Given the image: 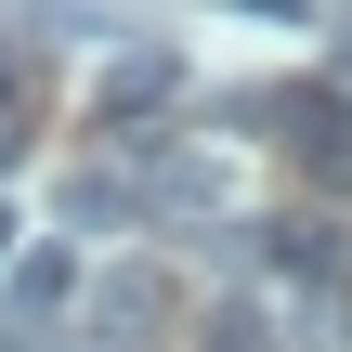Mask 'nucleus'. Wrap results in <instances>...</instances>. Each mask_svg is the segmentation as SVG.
<instances>
[{"mask_svg": "<svg viewBox=\"0 0 352 352\" xmlns=\"http://www.w3.org/2000/svg\"><path fill=\"white\" fill-rule=\"evenodd\" d=\"M248 118H274L287 131V157H300V183H352V91H261Z\"/></svg>", "mask_w": 352, "mask_h": 352, "instance_id": "f257e3e1", "label": "nucleus"}, {"mask_svg": "<svg viewBox=\"0 0 352 352\" xmlns=\"http://www.w3.org/2000/svg\"><path fill=\"white\" fill-rule=\"evenodd\" d=\"M170 314H183V287H170V274H157V261H118V274H104V287H91V340H157V327H170Z\"/></svg>", "mask_w": 352, "mask_h": 352, "instance_id": "f03ea898", "label": "nucleus"}, {"mask_svg": "<svg viewBox=\"0 0 352 352\" xmlns=\"http://www.w3.org/2000/svg\"><path fill=\"white\" fill-rule=\"evenodd\" d=\"M170 91H183V52H118V65L91 78V118H104V131H131V118H157Z\"/></svg>", "mask_w": 352, "mask_h": 352, "instance_id": "7ed1b4c3", "label": "nucleus"}, {"mask_svg": "<svg viewBox=\"0 0 352 352\" xmlns=\"http://www.w3.org/2000/svg\"><path fill=\"white\" fill-rule=\"evenodd\" d=\"M0 274H13V314H65V300H78V261H65V248H13Z\"/></svg>", "mask_w": 352, "mask_h": 352, "instance_id": "20e7f679", "label": "nucleus"}, {"mask_svg": "<svg viewBox=\"0 0 352 352\" xmlns=\"http://www.w3.org/2000/svg\"><path fill=\"white\" fill-rule=\"evenodd\" d=\"M65 222H78V235H91V222H144L131 170H78V183H65Z\"/></svg>", "mask_w": 352, "mask_h": 352, "instance_id": "39448f33", "label": "nucleus"}, {"mask_svg": "<svg viewBox=\"0 0 352 352\" xmlns=\"http://www.w3.org/2000/svg\"><path fill=\"white\" fill-rule=\"evenodd\" d=\"M196 352H274V314H261V300H222V314L196 327Z\"/></svg>", "mask_w": 352, "mask_h": 352, "instance_id": "423d86ee", "label": "nucleus"}, {"mask_svg": "<svg viewBox=\"0 0 352 352\" xmlns=\"http://www.w3.org/2000/svg\"><path fill=\"white\" fill-rule=\"evenodd\" d=\"M26 157V65H0V170Z\"/></svg>", "mask_w": 352, "mask_h": 352, "instance_id": "0eeeda50", "label": "nucleus"}, {"mask_svg": "<svg viewBox=\"0 0 352 352\" xmlns=\"http://www.w3.org/2000/svg\"><path fill=\"white\" fill-rule=\"evenodd\" d=\"M13 248H26V222H13V209H0V261H13Z\"/></svg>", "mask_w": 352, "mask_h": 352, "instance_id": "6e6552de", "label": "nucleus"}, {"mask_svg": "<svg viewBox=\"0 0 352 352\" xmlns=\"http://www.w3.org/2000/svg\"><path fill=\"white\" fill-rule=\"evenodd\" d=\"M235 13H314V0H235Z\"/></svg>", "mask_w": 352, "mask_h": 352, "instance_id": "1a4fd4ad", "label": "nucleus"}, {"mask_svg": "<svg viewBox=\"0 0 352 352\" xmlns=\"http://www.w3.org/2000/svg\"><path fill=\"white\" fill-rule=\"evenodd\" d=\"M340 52H352V13H340Z\"/></svg>", "mask_w": 352, "mask_h": 352, "instance_id": "9d476101", "label": "nucleus"}]
</instances>
